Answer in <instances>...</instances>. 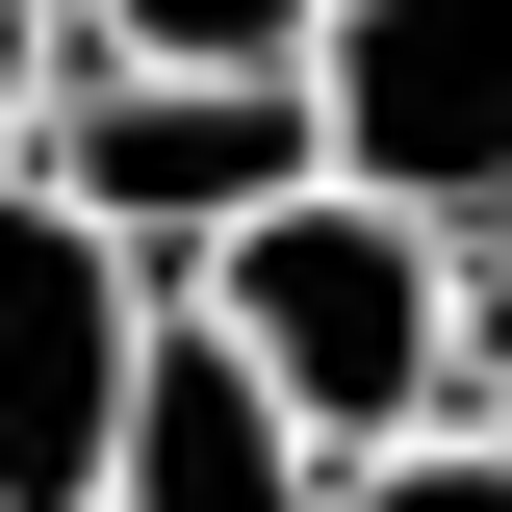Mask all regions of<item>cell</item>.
Instances as JSON below:
<instances>
[{
	"label": "cell",
	"instance_id": "obj_1",
	"mask_svg": "<svg viewBox=\"0 0 512 512\" xmlns=\"http://www.w3.org/2000/svg\"><path fill=\"white\" fill-rule=\"evenodd\" d=\"M436 282H461V231H436V205H384V180H333V154L180 256V308L231 333L282 410H308V461H359V436H436V410H461V359H436Z\"/></svg>",
	"mask_w": 512,
	"mask_h": 512
},
{
	"label": "cell",
	"instance_id": "obj_2",
	"mask_svg": "<svg viewBox=\"0 0 512 512\" xmlns=\"http://www.w3.org/2000/svg\"><path fill=\"white\" fill-rule=\"evenodd\" d=\"M333 154V103H308V52H52V154L26 180L52 205H103L154 282H180L231 205H282Z\"/></svg>",
	"mask_w": 512,
	"mask_h": 512
},
{
	"label": "cell",
	"instance_id": "obj_3",
	"mask_svg": "<svg viewBox=\"0 0 512 512\" xmlns=\"http://www.w3.org/2000/svg\"><path fill=\"white\" fill-rule=\"evenodd\" d=\"M128 359H154V256H128L103 205L0 180V512H103Z\"/></svg>",
	"mask_w": 512,
	"mask_h": 512
},
{
	"label": "cell",
	"instance_id": "obj_4",
	"mask_svg": "<svg viewBox=\"0 0 512 512\" xmlns=\"http://www.w3.org/2000/svg\"><path fill=\"white\" fill-rule=\"evenodd\" d=\"M308 103H333V180L487 231L512 205V0H308Z\"/></svg>",
	"mask_w": 512,
	"mask_h": 512
},
{
	"label": "cell",
	"instance_id": "obj_5",
	"mask_svg": "<svg viewBox=\"0 0 512 512\" xmlns=\"http://www.w3.org/2000/svg\"><path fill=\"white\" fill-rule=\"evenodd\" d=\"M103 512H333V461H308V410L231 359V333L154 282V359H128V436H103Z\"/></svg>",
	"mask_w": 512,
	"mask_h": 512
},
{
	"label": "cell",
	"instance_id": "obj_6",
	"mask_svg": "<svg viewBox=\"0 0 512 512\" xmlns=\"http://www.w3.org/2000/svg\"><path fill=\"white\" fill-rule=\"evenodd\" d=\"M333 512H512V436H487V410H436V436H359V461H333Z\"/></svg>",
	"mask_w": 512,
	"mask_h": 512
},
{
	"label": "cell",
	"instance_id": "obj_7",
	"mask_svg": "<svg viewBox=\"0 0 512 512\" xmlns=\"http://www.w3.org/2000/svg\"><path fill=\"white\" fill-rule=\"evenodd\" d=\"M436 359H461V410H487V436H512V205H487V231H461V282H436Z\"/></svg>",
	"mask_w": 512,
	"mask_h": 512
},
{
	"label": "cell",
	"instance_id": "obj_8",
	"mask_svg": "<svg viewBox=\"0 0 512 512\" xmlns=\"http://www.w3.org/2000/svg\"><path fill=\"white\" fill-rule=\"evenodd\" d=\"M77 52H308V0H77Z\"/></svg>",
	"mask_w": 512,
	"mask_h": 512
},
{
	"label": "cell",
	"instance_id": "obj_9",
	"mask_svg": "<svg viewBox=\"0 0 512 512\" xmlns=\"http://www.w3.org/2000/svg\"><path fill=\"white\" fill-rule=\"evenodd\" d=\"M52 52H77V0H0V180L52 154Z\"/></svg>",
	"mask_w": 512,
	"mask_h": 512
}]
</instances>
